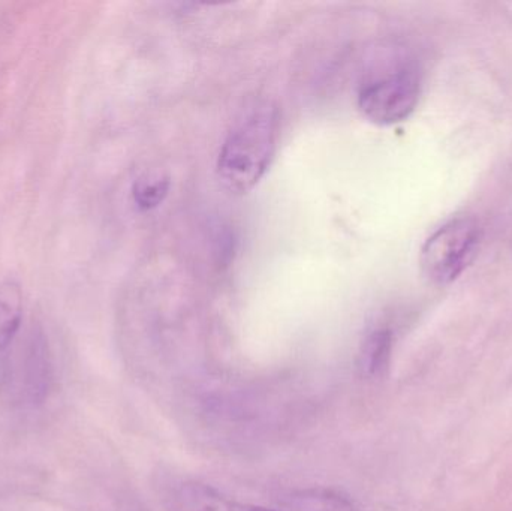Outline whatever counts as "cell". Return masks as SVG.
Returning <instances> with one entry per match:
<instances>
[{"mask_svg":"<svg viewBox=\"0 0 512 511\" xmlns=\"http://www.w3.org/2000/svg\"><path fill=\"white\" fill-rule=\"evenodd\" d=\"M20 395L29 404H41L51 386V362L47 342L41 333L32 335L17 372Z\"/></svg>","mask_w":512,"mask_h":511,"instance_id":"5b68a950","label":"cell"},{"mask_svg":"<svg viewBox=\"0 0 512 511\" xmlns=\"http://www.w3.org/2000/svg\"><path fill=\"white\" fill-rule=\"evenodd\" d=\"M168 511H274L225 497L212 486L198 482H174L164 494Z\"/></svg>","mask_w":512,"mask_h":511,"instance_id":"277c9868","label":"cell"},{"mask_svg":"<svg viewBox=\"0 0 512 511\" xmlns=\"http://www.w3.org/2000/svg\"><path fill=\"white\" fill-rule=\"evenodd\" d=\"M295 511H354V506L345 498L333 494H304L294 498Z\"/></svg>","mask_w":512,"mask_h":511,"instance_id":"9c48e42d","label":"cell"},{"mask_svg":"<svg viewBox=\"0 0 512 511\" xmlns=\"http://www.w3.org/2000/svg\"><path fill=\"white\" fill-rule=\"evenodd\" d=\"M23 320V296L14 282L0 287V357L11 347Z\"/></svg>","mask_w":512,"mask_h":511,"instance_id":"8992f818","label":"cell"},{"mask_svg":"<svg viewBox=\"0 0 512 511\" xmlns=\"http://www.w3.org/2000/svg\"><path fill=\"white\" fill-rule=\"evenodd\" d=\"M170 186V179L161 176V174H149V176L141 177L132 188V198H134L135 206L141 212L156 209L164 203L168 191H170Z\"/></svg>","mask_w":512,"mask_h":511,"instance_id":"ba28073f","label":"cell"},{"mask_svg":"<svg viewBox=\"0 0 512 511\" xmlns=\"http://www.w3.org/2000/svg\"><path fill=\"white\" fill-rule=\"evenodd\" d=\"M420 96V65L409 54L396 53L361 81L358 107L375 125H397L414 113Z\"/></svg>","mask_w":512,"mask_h":511,"instance_id":"7a4b0ae2","label":"cell"},{"mask_svg":"<svg viewBox=\"0 0 512 511\" xmlns=\"http://www.w3.org/2000/svg\"><path fill=\"white\" fill-rule=\"evenodd\" d=\"M393 350V333L390 329H378L370 333L361 348V368L367 375H376L387 368Z\"/></svg>","mask_w":512,"mask_h":511,"instance_id":"52a82bcc","label":"cell"},{"mask_svg":"<svg viewBox=\"0 0 512 511\" xmlns=\"http://www.w3.org/2000/svg\"><path fill=\"white\" fill-rule=\"evenodd\" d=\"M279 110L273 102H249L231 126L218 158V176L231 194H248L267 173L279 138Z\"/></svg>","mask_w":512,"mask_h":511,"instance_id":"6da1fadb","label":"cell"},{"mask_svg":"<svg viewBox=\"0 0 512 511\" xmlns=\"http://www.w3.org/2000/svg\"><path fill=\"white\" fill-rule=\"evenodd\" d=\"M483 242V228L472 216L442 225L421 249L420 264L427 281L438 287L456 282L469 269Z\"/></svg>","mask_w":512,"mask_h":511,"instance_id":"3957f363","label":"cell"}]
</instances>
